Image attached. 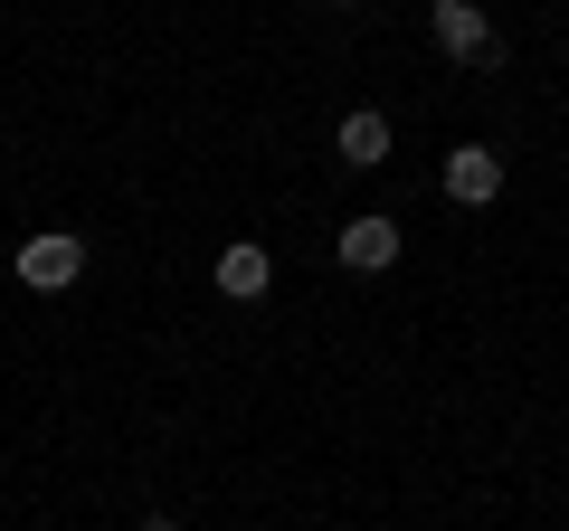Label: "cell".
Returning <instances> with one entry per match:
<instances>
[{"label":"cell","mask_w":569,"mask_h":531,"mask_svg":"<svg viewBox=\"0 0 569 531\" xmlns=\"http://www.w3.org/2000/svg\"><path fill=\"white\" fill-rule=\"evenodd\" d=\"M427 20H437V48H447L456 67H493V29L475 0H427Z\"/></svg>","instance_id":"6da1fadb"},{"label":"cell","mask_w":569,"mask_h":531,"mask_svg":"<svg viewBox=\"0 0 569 531\" xmlns=\"http://www.w3.org/2000/svg\"><path fill=\"white\" fill-rule=\"evenodd\" d=\"M77 275H86V247L67 238V228H58V238H29V247H20V285H39V294H67Z\"/></svg>","instance_id":"7a4b0ae2"},{"label":"cell","mask_w":569,"mask_h":531,"mask_svg":"<svg viewBox=\"0 0 569 531\" xmlns=\"http://www.w3.org/2000/svg\"><path fill=\"white\" fill-rule=\"evenodd\" d=\"M332 257H342L351 275H380V266L399 257V219H351L342 238H332Z\"/></svg>","instance_id":"3957f363"},{"label":"cell","mask_w":569,"mask_h":531,"mask_svg":"<svg viewBox=\"0 0 569 531\" xmlns=\"http://www.w3.org/2000/svg\"><path fill=\"white\" fill-rule=\"evenodd\" d=\"M447 190H456V200H466V209H485L493 190H503V162H493L485 143H466V152H447Z\"/></svg>","instance_id":"277c9868"},{"label":"cell","mask_w":569,"mask_h":531,"mask_svg":"<svg viewBox=\"0 0 569 531\" xmlns=\"http://www.w3.org/2000/svg\"><path fill=\"white\" fill-rule=\"evenodd\" d=\"M332 143H342L351 171H380V162H389V114H370V104H361V114H342V133H332Z\"/></svg>","instance_id":"5b68a950"},{"label":"cell","mask_w":569,"mask_h":531,"mask_svg":"<svg viewBox=\"0 0 569 531\" xmlns=\"http://www.w3.org/2000/svg\"><path fill=\"white\" fill-rule=\"evenodd\" d=\"M266 285H276V266H266V247H228V257H219V294H238V304H257Z\"/></svg>","instance_id":"8992f818"},{"label":"cell","mask_w":569,"mask_h":531,"mask_svg":"<svg viewBox=\"0 0 569 531\" xmlns=\"http://www.w3.org/2000/svg\"><path fill=\"white\" fill-rule=\"evenodd\" d=\"M142 531H181V522H162V512H152V522H142Z\"/></svg>","instance_id":"52a82bcc"}]
</instances>
